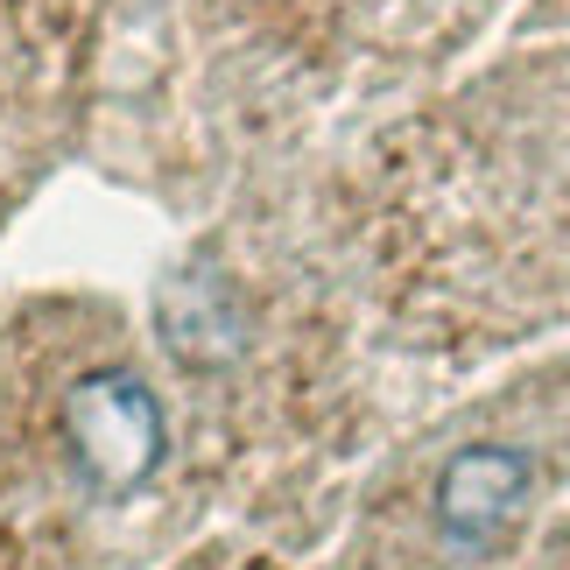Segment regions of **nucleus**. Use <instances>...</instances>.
<instances>
[{"mask_svg": "<svg viewBox=\"0 0 570 570\" xmlns=\"http://www.w3.org/2000/svg\"><path fill=\"white\" fill-rule=\"evenodd\" d=\"M71 430H78V451L99 479H141L156 465V444H163V423H156V402L127 381V374H99L71 394Z\"/></svg>", "mask_w": 570, "mask_h": 570, "instance_id": "obj_1", "label": "nucleus"}, {"mask_svg": "<svg viewBox=\"0 0 570 570\" xmlns=\"http://www.w3.org/2000/svg\"><path fill=\"white\" fill-rule=\"evenodd\" d=\"M529 493V458L508 444H472L444 465V487H436V521L458 542H487L500 521L521 508Z\"/></svg>", "mask_w": 570, "mask_h": 570, "instance_id": "obj_2", "label": "nucleus"}]
</instances>
